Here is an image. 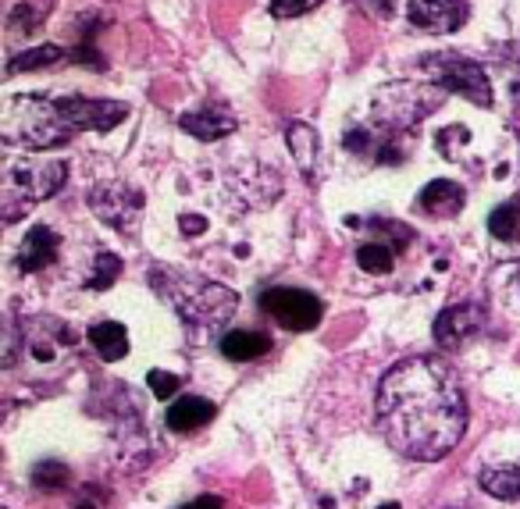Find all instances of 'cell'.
Returning a JSON list of instances; mask_svg holds the SVG:
<instances>
[{"label":"cell","instance_id":"cell-1","mask_svg":"<svg viewBox=\"0 0 520 509\" xmlns=\"http://www.w3.org/2000/svg\"><path fill=\"white\" fill-rule=\"evenodd\" d=\"M378 428L399 456L435 463L467 431V403L449 364L414 356L392 367L378 385Z\"/></svg>","mask_w":520,"mask_h":509},{"label":"cell","instance_id":"cell-2","mask_svg":"<svg viewBox=\"0 0 520 509\" xmlns=\"http://www.w3.org/2000/svg\"><path fill=\"white\" fill-rule=\"evenodd\" d=\"M150 285L164 303L175 307V314L182 317L193 342H211L214 335H225L228 321L239 307V296L228 285H218L211 278L182 275V271H168V267H154Z\"/></svg>","mask_w":520,"mask_h":509},{"label":"cell","instance_id":"cell-3","mask_svg":"<svg viewBox=\"0 0 520 509\" xmlns=\"http://www.w3.org/2000/svg\"><path fill=\"white\" fill-rule=\"evenodd\" d=\"M0 136L8 146H25V150H50L57 143H68L75 136V125L68 118L65 97H8L0 111Z\"/></svg>","mask_w":520,"mask_h":509},{"label":"cell","instance_id":"cell-4","mask_svg":"<svg viewBox=\"0 0 520 509\" xmlns=\"http://www.w3.org/2000/svg\"><path fill=\"white\" fill-rule=\"evenodd\" d=\"M446 89L435 82H389L371 97V129L382 132V139L407 136L417 122H424L431 111H439Z\"/></svg>","mask_w":520,"mask_h":509},{"label":"cell","instance_id":"cell-5","mask_svg":"<svg viewBox=\"0 0 520 509\" xmlns=\"http://www.w3.org/2000/svg\"><path fill=\"white\" fill-rule=\"evenodd\" d=\"M68 182L65 161H8L4 168V189H0V214L8 225H15L22 214H29L40 200H50Z\"/></svg>","mask_w":520,"mask_h":509},{"label":"cell","instance_id":"cell-6","mask_svg":"<svg viewBox=\"0 0 520 509\" xmlns=\"http://www.w3.org/2000/svg\"><path fill=\"white\" fill-rule=\"evenodd\" d=\"M421 68L428 72V79L435 86H442L446 93L456 97H467L478 107H492V86H488V75L478 61L464 54H431L421 57Z\"/></svg>","mask_w":520,"mask_h":509},{"label":"cell","instance_id":"cell-7","mask_svg":"<svg viewBox=\"0 0 520 509\" xmlns=\"http://www.w3.org/2000/svg\"><path fill=\"white\" fill-rule=\"evenodd\" d=\"M22 346L36 364H61L79 346V332L61 317H29L22 321Z\"/></svg>","mask_w":520,"mask_h":509},{"label":"cell","instance_id":"cell-8","mask_svg":"<svg viewBox=\"0 0 520 509\" xmlns=\"http://www.w3.org/2000/svg\"><path fill=\"white\" fill-rule=\"evenodd\" d=\"M260 307L264 314H271L285 332H310L321 324V314H325V303L307 289H285V285H275L260 296Z\"/></svg>","mask_w":520,"mask_h":509},{"label":"cell","instance_id":"cell-9","mask_svg":"<svg viewBox=\"0 0 520 509\" xmlns=\"http://www.w3.org/2000/svg\"><path fill=\"white\" fill-rule=\"evenodd\" d=\"M90 211L104 225L118 228V232H129L139 214H143V193H136L125 182H100L90 193Z\"/></svg>","mask_w":520,"mask_h":509},{"label":"cell","instance_id":"cell-10","mask_svg":"<svg viewBox=\"0 0 520 509\" xmlns=\"http://www.w3.org/2000/svg\"><path fill=\"white\" fill-rule=\"evenodd\" d=\"M488 314L481 303H456V307H446L439 317H435V342L442 349H456L464 346L471 335H478L485 328Z\"/></svg>","mask_w":520,"mask_h":509},{"label":"cell","instance_id":"cell-11","mask_svg":"<svg viewBox=\"0 0 520 509\" xmlns=\"http://www.w3.org/2000/svg\"><path fill=\"white\" fill-rule=\"evenodd\" d=\"M410 22L431 36L456 33L467 22V0H410Z\"/></svg>","mask_w":520,"mask_h":509},{"label":"cell","instance_id":"cell-12","mask_svg":"<svg viewBox=\"0 0 520 509\" xmlns=\"http://www.w3.org/2000/svg\"><path fill=\"white\" fill-rule=\"evenodd\" d=\"M68 118H72L75 132H111L114 125H122L129 118V107L114 104V100H86V97H65Z\"/></svg>","mask_w":520,"mask_h":509},{"label":"cell","instance_id":"cell-13","mask_svg":"<svg viewBox=\"0 0 520 509\" xmlns=\"http://www.w3.org/2000/svg\"><path fill=\"white\" fill-rule=\"evenodd\" d=\"M179 125L189 132V136L204 139V143H214V139H225L236 132V114L228 111L225 104H204L196 111H186L179 118Z\"/></svg>","mask_w":520,"mask_h":509},{"label":"cell","instance_id":"cell-14","mask_svg":"<svg viewBox=\"0 0 520 509\" xmlns=\"http://www.w3.org/2000/svg\"><path fill=\"white\" fill-rule=\"evenodd\" d=\"M467 203V193L464 186H456V182H449V178H435V182H428V186L421 189V196H417V207H421L428 218H456V214L464 211Z\"/></svg>","mask_w":520,"mask_h":509},{"label":"cell","instance_id":"cell-15","mask_svg":"<svg viewBox=\"0 0 520 509\" xmlns=\"http://www.w3.org/2000/svg\"><path fill=\"white\" fill-rule=\"evenodd\" d=\"M57 250H61L57 232H50L47 225H33L22 239V250H18V267L29 271V275H40L57 260Z\"/></svg>","mask_w":520,"mask_h":509},{"label":"cell","instance_id":"cell-16","mask_svg":"<svg viewBox=\"0 0 520 509\" xmlns=\"http://www.w3.org/2000/svg\"><path fill=\"white\" fill-rule=\"evenodd\" d=\"M214 413H218V406H214L211 399L179 396L175 403L168 406V413H164V424H168L171 431L186 435V431H196V428H204V424H211Z\"/></svg>","mask_w":520,"mask_h":509},{"label":"cell","instance_id":"cell-17","mask_svg":"<svg viewBox=\"0 0 520 509\" xmlns=\"http://www.w3.org/2000/svg\"><path fill=\"white\" fill-rule=\"evenodd\" d=\"M221 353L232 360V364H250L257 356L271 353V335L250 332V328H239V332L221 335Z\"/></svg>","mask_w":520,"mask_h":509},{"label":"cell","instance_id":"cell-18","mask_svg":"<svg viewBox=\"0 0 520 509\" xmlns=\"http://www.w3.org/2000/svg\"><path fill=\"white\" fill-rule=\"evenodd\" d=\"M90 346L100 353V360L114 364V360H125V356H129V332H125V324L118 321H100L90 328Z\"/></svg>","mask_w":520,"mask_h":509},{"label":"cell","instance_id":"cell-19","mask_svg":"<svg viewBox=\"0 0 520 509\" xmlns=\"http://www.w3.org/2000/svg\"><path fill=\"white\" fill-rule=\"evenodd\" d=\"M285 139H289V154H293V161L300 164L303 175H314V164H317V129L314 125L293 122L285 129Z\"/></svg>","mask_w":520,"mask_h":509},{"label":"cell","instance_id":"cell-20","mask_svg":"<svg viewBox=\"0 0 520 509\" xmlns=\"http://www.w3.org/2000/svg\"><path fill=\"white\" fill-rule=\"evenodd\" d=\"M481 488L488 495H496V499H520V463L481 470Z\"/></svg>","mask_w":520,"mask_h":509},{"label":"cell","instance_id":"cell-21","mask_svg":"<svg viewBox=\"0 0 520 509\" xmlns=\"http://www.w3.org/2000/svg\"><path fill=\"white\" fill-rule=\"evenodd\" d=\"M488 232H492V239H499V243L520 246V196L517 200H506L503 207L492 211V218H488Z\"/></svg>","mask_w":520,"mask_h":509},{"label":"cell","instance_id":"cell-22","mask_svg":"<svg viewBox=\"0 0 520 509\" xmlns=\"http://www.w3.org/2000/svg\"><path fill=\"white\" fill-rule=\"evenodd\" d=\"M357 264L367 275H392L396 267V246L389 243H364L357 250Z\"/></svg>","mask_w":520,"mask_h":509},{"label":"cell","instance_id":"cell-23","mask_svg":"<svg viewBox=\"0 0 520 509\" xmlns=\"http://www.w3.org/2000/svg\"><path fill=\"white\" fill-rule=\"evenodd\" d=\"M54 61H65V50L54 47V43H47V47L25 50V54L11 57L8 72H11V75H18V72H33V68H47V65H54Z\"/></svg>","mask_w":520,"mask_h":509},{"label":"cell","instance_id":"cell-24","mask_svg":"<svg viewBox=\"0 0 520 509\" xmlns=\"http://www.w3.org/2000/svg\"><path fill=\"white\" fill-rule=\"evenodd\" d=\"M68 481H72V470L65 467V463L57 460H43L33 467V485L36 488H47V492H54V488H65Z\"/></svg>","mask_w":520,"mask_h":509},{"label":"cell","instance_id":"cell-25","mask_svg":"<svg viewBox=\"0 0 520 509\" xmlns=\"http://www.w3.org/2000/svg\"><path fill=\"white\" fill-rule=\"evenodd\" d=\"M118 275H122V260L114 257V253L100 250L97 260H93V278H90V285H93V289H111V285L118 282Z\"/></svg>","mask_w":520,"mask_h":509},{"label":"cell","instance_id":"cell-26","mask_svg":"<svg viewBox=\"0 0 520 509\" xmlns=\"http://www.w3.org/2000/svg\"><path fill=\"white\" fill-rule=\"evenodd\" d=\"M147 385H150V392H154L157 399H171L182 388V378L179 374H171V371H150Z\"/></svg>","mask_w":520,"mask_h":509},{"label":"cell","instance_id":"cell-27","mask_svg":"<svg viewBox=\"0 0 520 509\" xmlns=\"http://www.w3.org/2000/svg\"><path fill=\"white\" fill-rule=\"evenodd\" d=\"M314 8H321V0H271V15L275 18H300Z\"/></svg>","mask_w":520,"mask_h":509},{"label":"cell","instance_id":"cell-28","mask_svg":"<svg viewBox=\"0 0 520 509\" xmlns=\"http://www.w3.org/2000/svg\"><path fill=\"white\" fill-rule=\"evenodd\" d=\"M11 25L22 29V33H36V29H40V8H36V4H18V8L11 11Z\"/></svg>","mask_w":520,"mask_h":509},{"label":"cell","instance_id":"cell-29","mask_svg":"<svg viewBox=\"0 0 520 509\" xmlns=\"http://www.w3.org/2000/svg\"><path fill=\"white\" fill-rule=\"evenodd\" d=\"M371 225L378 228V232H382V235H389L392 246H396V250H399V246H407L410 239H414V232H410V228H403V225H389V221H385V218H374Z\"/></svg>","mask_w":520,"mask_h":509},{"label":"cell","instance_id":"cell-30","mask_svg":"<svg viewBox=\"0 0 520 509\" xmlns=\"http://www.w3.org/2000/svg\"><path fill=\"white\" fill-rule=\"evenodd\" d=\"M179 232L182 235H204L207 232V218H204V214H182V218H179Z\"/></svg>","mask_w":520,"mask_h":509},{"label":"cell","instance_id":"cell-31","mask_svg":"<svg viewBox=\"0 0 520 509\" xmlns=\"http://www.w3.org/2000/svg\"><path fill=\"white\" fill-rule=\"evenodd\" d=\"M182 509H221V499L218 495H200V499H193L189 506H182Z\"/></svg>","mask_w":520,"mask_h":509},{"label":"cell","instance_id":"cell-32","mask_svg":"<svg viewBox=\"0 0 520 509\" xmlns=\"http://www.w3.org/2000/svg\"><path fill=\"white\" fill-rule=\"evenodd\" d=\"M506 57H510L513 65H517V68H520V43H517V47H510V54H506Z\"/></svg>","mask_w":520,"mask_h":509},{"label":"cell","instance_id":"cell-33","mask_svg":"<svg viewBox=\"0 0 520 509\" xmlns=\"http://www.w3.org/2000/svg\"><path fill=\"white\" fill-rule=\"evenodd\" d=\"M382 509H399V502H385V506Z\"/></svg>","mask_w":520,"mask_h":509},{"label":"cell","instance_id":"cell-34","mask_svg":"<svg viewBox=\"0 0 520 509\" xmlns=\"http://www.w3.org/2000/svg\"><path fill=\"white\" fill-rule=\"evenodd\" d=\"M79 509H93V502H79Z\"/></svg>","mask_w":520,"mask_h":509}]
</instances>
